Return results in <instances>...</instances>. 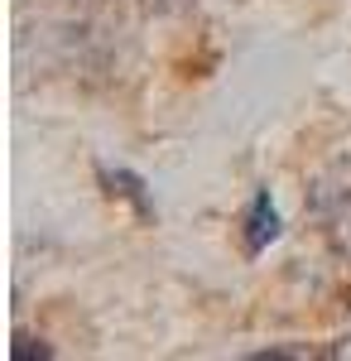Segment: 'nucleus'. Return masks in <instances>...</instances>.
<instances>
[{
	"label": "nucleus",
	"mask_w": 351,
	"mask_h": 361,
	"mask_svg": "<svg viewBox=\"0 0 351 361\" xmlns=\"http://www.w3.org/2000/svg\"><path fill=\"white\" fill-rule=\"evenodd\" d=\"M173 5H183V0H173Z\"/></svg>",
	"instance_id": "obj_2"
},
{
	"label": "nucleus",
	"mask_w": 351,
	"mask_h": 361,
	"mask_svg": "<svg viewBox=\"0 0 351 361\" xmlns=\"http://www.w3.org/2000/svg\"><path fill=\"white\" fill-rule=\"evenodd\" d=\"M279 231H284L279 207H274L270 188H260V193L250 197V207H245V255H260V250L270 246Z\"/></svg>",
	"instance_id": "obj_1"
}]
</instances>
